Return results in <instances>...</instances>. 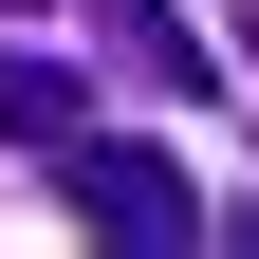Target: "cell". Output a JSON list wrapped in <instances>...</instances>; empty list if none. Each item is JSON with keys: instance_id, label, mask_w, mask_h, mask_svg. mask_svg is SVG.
I'll return each mask as SVG.
<instances>
[{"instance_id": "cell-2", "label": "cell", "mask_w": 259, "mask_h": 259, "mask_svg": "<svg viewBox=\"0 0 259 259\" xmlns=\"http://www.w3.org/2000/svg\"><path fill=\"white\" fill-rule=\"evenodd\" d=\"M93 37H111V74H130V93H185V111H204V93H222V56L185 37L167 0H93Z\"/></svg>"}, {"instance_id": "cell-3", "label": "cell", "mask_w": 259, "mask_h": 259, "mask_svg": "<svg viewBox=\"0 0 259 259\" xmlns=\"http://www.w3.org/2000/svg\"><path fill=\"white\" fill-rule=\"evenodd\" d=\"M74 130H93V93L56 74L37 37H0V148H19V167H56V148H74Z\"/></svg>"}, {"instance_id": "cell-4", "label": "cell", "mask_w": 259, "mask_h": 259, "mask_svg": "<svg viewBox=\"0 0 259 259\" xmlns=\"http://www.w3.org/2000/svg\"><path fill=\"white\" fill-rule=\"evenodd\" d=\"M0 19H37V0H0Z\"/></svg>"}, {"instance_id": "cell-1", "label": "cell", "mask_w": 259, "mask_h": 259, "mask_svg": "<svg viewBox=\"0 0 259 259\" xmlns=\"http://www.w3.org/2000/svg\"><path fill=\"white\" fill-rule=\"evenodd\" d=\"M56 185H74V222H93V241H130V259H185V241H204V185H185L167 148L74 130V148H56Z\"/></svg>"}]
</instances>
